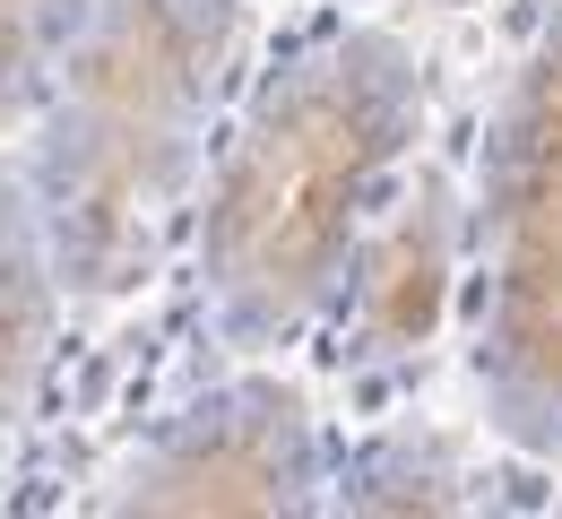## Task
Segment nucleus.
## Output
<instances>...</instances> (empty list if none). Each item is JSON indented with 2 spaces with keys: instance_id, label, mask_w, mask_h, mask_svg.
<instances>
[{
  "instance_id": "3",
  "label": "nucleus",
  "mask_w": 562,
  "mask_h": 519,
  "mask_svg": "<svg viewBox=\"0 0 562 519\" xmlns=\"http://www.w3.org/2000/svg\"><path fill=\"white\" fill-rule=\"evenodd\" d=\"M468 381L502 442L562 467V0L537 9L476 156Z\"/></svg>"
},
{
  "instance_id": "6",
  "label": "nucleus",
  "mask_w": 562,
  "mask_h": 519,
  "mask_svg": "<svg viewBox=\"0 0 562 519\" xmlns=\"http://www.w3.org/2000/svg\"><path fill=\"white\" fill-rule=\"evenodd\" d=\"M78 18H87V0H0V131L44 95Z\"/></svg>"
},
{
  "instance_id": "5",
  "label": "nucleus",
  "mask_w": 562,
  "mask_h": 519,
  "mask_svg": "<svg viewBox=\"0 0 562 519\" xmlns=\"http://www.w3.org/2000/svg\"><path fill=\"white\" fill-rule=\"evenodd\" d=\"M44 329H53V251H44L35 200L18 182H0V459H9V433L35 398Z\"/></svg>"
},
{
  "instance_id": "2",
  "label": "nucleus",
  "mask_w": 562,
  "mask_h": 519,
  "mask_svg": "<svg viewBox=\"0 0 562 519\" xmlns=\"http://www.w3.org/2000/svg\"><path fill=\"white\" fill-rule=\"evenodd\" d=\"M243 53V0H87L44 78L35 225L53 278L131 286L173 208L200 191L225 78Z\"/></svg>"
},
{
  "instance_id": "4",
  "label": "nucleus",
  "mask_w": 562,
  "mask_h": 519,
  "mask_svg": "<svg viewBox=\"0 0 562 519\" xmlns=\"http://www.w3.org/2000/svg\"><path fill=\"white\" fill-rule=\"evenodd\" d=\"M122 511H260L294 519L329 503V442L285 372H225L122 467Z\"/></svg>"
},
{
  "instance_id": "1",
  "label": "nucleus",
  "mask_w": 562,
  "mask_h": 519,
  "mask_svg": "<svg viewBox=\"0 0 562 519\" xmlns=\"http://www.w3.org/2000/svg\"><path fill=\"white\" fill-rule=\"evenodd\" d=\"M416 139L424 70L372 18L294 35L251 78L200 165V312L234 356H278L338 312Z\"/></svg>"
}]
</instances>
